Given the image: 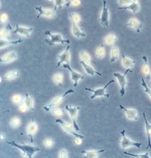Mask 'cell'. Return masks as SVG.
<instances>
[{
  "instance_id": "cell-18",
  "label": "cell",
  "mask_w": 151,
  "mask_h": 158,
  "mask_svg": "<svg viewBox=\"0 0 151 158\" xmlns=\"http://www.w3.org/2000/svg\"><path fill=\"white\" fill-rule=\"evenodd\" d=\"M72 31L74 35L76 36L77 38L85 37V34L84 31L82 30L78 26H77V23L74 22H72Z\"/></svg>"
},
{
  "instance_id": "cell-39",
  "label": "cell",
  "mask_w": 151,
  "mask_h": 158,
  "mask_svg": "<svg viewBox=\"0 0 151 158\" xmlns=\"http://www.w3.org/2000/svg\"><path fill=\"white\" fill-rule=\"evenodd\" d=\"M62 75L60 73H59L58 75H56L55 77V80L57 83H60L62 81Z\"/></svg>"
},
{
  "instance_id": "cell-14",
  "label": "cell",
  "mask_w": 151,
  "mask_h": 158,
  "mask_svg": "<svg viewBox=\"0 0 151 158\" xmlns=\"http://www.w3.org/2000/svg\"><path fill=\"white\" fill-rule=\"evenodd\" d=\"M33 28H26V27H19L18 25H16V29L13 31V34L19 33L20 35L26 36L27 37H29L30 33L33 31Z\"/></svg>"
},
{
  "instance_id": "cell-41",
  "label": "cell",
  "mask_w": 151,
  "mask_h": 158,
  "mask_svg": "<svg viewBox=\"0 0 151 158\" xmlns=\"http://www.w3.org/2000/svg\"><path fill=\"white\" fill-rule=\"evenodd\" d=\"M49 1H51V0H49Z\"/></svg>"
},
{
  "instance_id": "cell-12",
  "label": "cell",
  "mask_w": 151,
  "mask_h": 158,
  "mask_svg": "<svg viewBox=\"0 0 151 158\" xmlns=\"http://www.w3.org/2000/svg\"><path fill=\"white\" fill-rule=\"evenodd\" d=\"M69 46H67L65 51L62 54L60 55L59 56L60 60L58 62L56 67H58L62 63L64 62H66V64H69L70 54L69 52Z\"/></svg>"
},
{
  "instance_id": "cell-22",
  "label": "cell",
  "mask_w": 151,
  "mask_h": 158,
  "mask_svg": "<svg viewBox=\"0 0 151 158\" xmlns=\"http://www.w3.org/2000/svg\"><path fill=\"white\" fill-rule=\"evenodd\" d=\"M23 41V40L21 39L16 40V41H7V40H2L1 39L0 40V48H2L3 47L11 45H16L17 44L21 43Z\"/></svg>"
},
{
  "instance_id": "cell-35",
  "label": "cell",
  "mask_w": 151,
  "mask_h": 158,
  "mask_svg": "<svg viewBox=\"0 0 151 158\" xmlns=\"http://www.w3.org/2000/svg\"><path fill=\"white\" fill-rule=\"evenodd\" d=\"M18 72L13 71L9 73H7L5 77V79H10L15 78L18 76Z\"/></svg>"
},
{
  "instance_id": "cell-20",
  "label": "cell",
  "mask_w": 151,
  "mask_h": 158,
  "mask_svg": "<svg viewBox=\"0 0 151 158\" xmlns=\"http://www.w3.org/2000/svg\"><path fill=\"white\" fill-rule=\"evenodd\" d=\"M80 62H81V64H82L86 72L89 75H91V76H94L95 73H96V74H98V75H99V76L102 75L101 73H99L95 71V70L92 66L88 64H86L85 61H81Z\"/></svg>"
},
{
  "instance_id": "cell-34",
  "label": "cell",
  "mask_w": 151,
  "mask_h": 158,
  "mask_svg": "<svg viewBox=\"0 0 151 158\" xmlns=\"http://www.w3.org/2000/svg\"><path fill=\"white\" fill-rule=\"evenodd\" d=\"M141 81H142L141 85L145 88V92L147 93V94L150 95V97H151V89H150V88H149V87H148V86H147V85L145 81V79H144V78H143V77H142V78H141Z\"/></svg>"
},
{
  "instance_id": "cell-26",
  "label": "cell",
  "mask_w": 151,
  "mask_h": 158,
  "mask_svg": "<svg viewBox=\"0 0 151 158\" xmlns=\"http://www.w3.org/2000/svg\"><path fill=\"white\" fill-rule=\"evenodd\" d=\"M116 40V36L115 34L111 33L107 35L104 40V42L108 45H111L113 44L114 42Z\"/></svg>"
},
{
  "instance_id": "cell-33",
  "label": "cell",
  "mask_w": 151,
  "mask_h": 158,
  "mask_svg": "<svg viewBox=\"0 0 151 158\" xmlns=\"http://www.w3.org/2000/svg\"><path fill=\"white\" fill-rule=\"evenodd\" d=\"M81 56L83 60V61H85L87 64L89 63L90 61V57L87 53L84 51H82L81 53Z\"/></svg>"
},
{
  "instance_id": "cell-23",
  "label": "cell",
  "mask_w": 151,
  "mask_h": 158,
  "mask_svg": "<svg viewBox=\"0 0 151 158\" xmlns=\"http://www.w3.org/2000/svg\"><path fill=\"white\" fill-rule=\"evenodd\" d=\"M104 152H105V150L102 149V150H99V151H90V152H87V151L83 150V151H82V152L86 154V156H84L83 158H96V157H98L99 154Z\"/></svg>"
},
{
  "instance_id": "cell-24",
  "label": "cell",
  "mask_w": 151,
  "mask_h": 158,
  "mask_svg": "<svg viewBox=\"0 0 151 158\" xmlns=\"http://www.w3.org/2000/svg\"><path fill=\"white\" fill-rule=\"evenodd\" d=\"M36 128H37V125L35 123V120L33 119V121H32L31 123L29 126V128H28L29 136H30L31 138V142H33V135H34V133L36 130Z\"/></svg>"
},
{
  "instance_id": "cell-5",
  "label": "cell",
  "mask_w": 151,
  "mask_h": 158,
  "mask_svg": "<svg viewBox=\"0 0 151 158\" xmlns=\"http://www.w3.org/2000/svg\"><path fill=\"white\" fill-rule=\"evenodd\" d=\"M114 82H115L114 80H111L103 88H99V89H91L87 88H85V89L86 90H89V91H90L94 93V95H93L91 97V98L92 99H94L97 96H101V97H102L103 96H105V97H110V95L109 94H105V89L107 88V86L110 85V84Z\"/></svg>"
},
{
  "instance_id": "cell-16",
  "label": "cell",
  "mask_w": 151,
  "mask_h": 158,
  "mask_svg": "<svg viewBox=\"0 0 151 158\" xmlns=\"http://www.w3.org/2000/svg\"><path fill=\"white\" fill-rule=\"evenodd\" d=\"M143 117L145 118V123L146 131V135L148 138V146L147 147V149H148L150 148L151 149V125L148 123L146 118L145 112H143Z\"/></svg>"
},
{
  "instance_id": "cell-6",
  "label": "cell",
  "mask_w": 151,
  "mask_h": 158,
  "mask_svg": "<svg viewBox=\"0 0 151 158\" xmlns=\"http://www.w3.org/2000/svg\"><path fill=\"white\" fill-rule=\"evenodd\" d=\"M56 123H60L63 127V129L67 133H69V134L75 136V137H77V138H80V139H82L84 138L83 136L78 135L74 131L73 127L70 124L64 122L63 120L60 119H56Z\"/></svg>"
},
{
  "instance_id": "cell-36",
  "label": "cell",
  "mask_w": 151,
  "mask_h": 158,
  "mask_svg": "<svg viewBox=\"0 0 151 158\" xmlns=\"http://www.w3.org/2000/svg\"><path fill=\"white\" fill-rule=\"evenodd\" d=\"M65 3V0H55V7L54 10H56L57 6L59 7V8L61 9L62 6Z\"/></svg>"
},
{
  "instance_id": "cell-1",
  "label": "cell",
  "mask_w": 151,
  "mask_h": 158,
  "mask_svg": "<svg viewBox=\"0 0 151 158\" xmlns=\"http://www.w3.org/2000/svg\"><path fill=\"white\" fill-rule=\"evenodd\" d=\"M8 144L11 145L12 146H15L18 148L21 149L23 152L27 154L28 158H31L32 156L34 155L35 153L38 152L40 149L38 148V147L36 146H31V145H18V144L16 143L14 141L10 142H7Z\"/></svg>"
},
{
  "instance_id": "cell-11",
  "label": "cell",
  "mask_w": 151,
  "mask_h": 158,
  "mask_svg": "<svg viewBox=\"0 0 151 158\" xmlns=\"http://www.w3.org/2000/svg\"><path fill=\"white\" fill-rule=\"evenodd\" d=\"M65 108L66 110L69 112L71 118L73 120V126L75 129L77 131L80 130V129L78 126L77 124L76 121V118L78 110L81 109L80 107H75L74 108H72L71 107H69L68 106H65Z\"/></svg>"
},
{
  "instance_id": "cell-7",
  "label": "cell",
  "mask_w": 151,
  "mask_h": 158,
  "mask_svg": "<svg viewBox=\"0 0 151 158\" xmlns=\"http://www.w3.org/2000/svg\"><path fill=\"white\" fill-rule=\"evenodd\" d=\"M104 7L102 10V14L99 20L101 23L105 27H108L109 24V9L106 6L107 2L106 0H103Z\"/></svg>"
},
{
  "instance_id": "cell-29",
  "label": "cell",
  "mask_w": 151,
  "mask_h": 158,
  "mask_svg": "<svg viewBox=\"0 0 151 158\" xmlns=\"http://www.w3.org/2000/svg\"><path fill=\"white\" fill-rule=\"evenodd\" d=\"M25 104L26 105L27 108H29L30 110H33V106H34V102H33V99L29 96L28 94H26L25 95Z\"/></svg>"
},
{
  "instance_id": "cell-9",
  "label": "cell",
  "mask_w": 151,
  "mask_h": 158,
  "mask_svg": "<svg viewBox=\"0 0 151 158\" xmlns=\"http://www.w3.org/2000/svg\"><path fill=\"white\" fill-rule=\"evenodd\" d=\"M36 10L39 12L37 15V19H39L41 16H44L49 18H52L55 17V10L52 9H43L42 7H36Z\"/></svg>"
},
{
  "instance_id": "cell-15",
  "label": "cell",
  "mask_w": 151,
  "mask_h": 158,
  "mask_svg": "<svg viewBox=\"0 0 151 158\" xmlns=\"http://www.w3.org/2000/svg\"><path fill=\"white\" fill-rule=\"evenodd\" d=\"M118 9L130 10L134 14L136 13L140 10V6L139 5V0H134L129 6L124 7H119Z\"/></svg>"
},
{
  "instance_id": "cell-37",
  "label": "cell",
  "mask_w": 151,
  "mask_h": 158,
  "mask_svg": "<svg viewBox=\"0 0 151 158\" xmlns=\"http://www.w3.org/2000/svg\"><path fill=\"white\" fill-rule=\"evenodd\" d=\"M134 0H118L119 3L121 6L130 5Z\"/></svg>"
},
{
  "instance_id": "cell-30",
  "label": "cell",
  "mask_w": 151,
  "mask_h": 158,
  "mask_svg": "<svg viewBox=\"0 0 151 158\" xmlns=\"http://www.w3.org/2000/svg\"><path fill=\"white\" fill-rule=\"evenodd\" d=\"M124 153L127 155H130L133 157H136L138 158H150L149 153L147 152L143 154H132L131 153L127 152H124Z\"/></svg>"
},
{
  "instance_id": "cell-8",
  "label": "cell",
  "mask_w": 151,
  "mask_h": 158,
  "mask_svg": "<svg viewBox=\"0 0 151 158\" xmlns=\"http://www.w3.org/2000/svg\"><path fill=\"white\" fill-rule=\"evenodd\" d=\"M63 67L65 68H67L70 71L71 74L72 80H74V82H75V83L74 84V87H76L77 86L78 82V80L79 79H84V76L82 75L81 73H78L76 72L73 70V69L71 68L69 64H64L63 65Z\"/></svg>"
},
{
  "instance_id": "cell-10",
  "label": "cell",
  "mask_w": 151,
  "mask_h": 158,
  "mask_svg": "<svg viewBox=\"0 0 151 158\" xmlns=\"http://www.w3.org/2000/svg\"><path fill=\"white\" fill-rule=\"evenodd\" d=\"M74 90L72 89H70L69 90H67L65 93H64V94L55 98L51 104L46 106H44V109H45L47 111H49V110H50V108H52V107H53L54 106H57V105H58L60 102L62 101L63 98L65 97L66 95L69 94H71V93H74Z\"/></svg>"
},
{
  "instance_id": "cell-38",
  "label": "cell",
  "mask_w": 151,
  "mask_h": 158,
  "mask_svg": "<svg viewBox=\"0 0 151 158\" xmlns=\"http://www.w3.org/2000/svg\"><path fill=\"white\" fill-rule=\"evenodd\" d=\"M80 1L79 0H72L68 2L66 4V6H70L73 5V6H78L80 3Z\"/></svg>"
},
{
  "instance_id": "cell-40",
  "label": "cell",
  "mask_w": 151,
  "mask_h": 158,
  "mask_svg": "<svg viewBox=\"0 0 151 158\" xmlns=\"http://www.w3.org/2000/svg\"><path fill=\"white\" fill-rule=\"evenodd\" d=\"M7 20V16L6 15L4 14L2 15V16H1V20L2 22V23H5L6 21Z\"/></svg>"
},
{
  "instance_id": "cell-4",
  "label": "cell",
  "mask_w": 151,
  "mask_h": 158,
  "mask_svg": "<svg viewBox=\"0 0 151 158\" xmlns=\"http://www.w3.org/2000/svg\"><path fill=\"white\" fill-rule=\"evenodd\" d=\"M121 134H122L123 136V140L122 141L119 142V143H121L122 145V148L124 150L128 148V147H131V146H134V147H136L138 148H140L141 146L142 145V144L141 143L134 142H132L129 140L127 136H125V130H123L121 131Z\"/></svg>"
},
{
  "instance_id": "cell-31",
  "label": "cell",
  "mask_w": 151,
  "mask_h": 158,
  "mask_svg": "<svg viewBox=\"0 0 151 158\" xmlns=\"http://www.w3.org/2000/svg\"><path fill=\"white\" fill-rule=\"evenodd\" d=\"M105 55V49L104 46H101L96 51V56L99 58H103Z\"/></svg>"
},
{
  "instance_id": "cell-28",
  "label": "cell",
  "mask_w": 151,
  "mask_h": 158,
  "mask_svg": "<svg viewBox=\"0 0 151 158\" xmlns=\"http://www.w3.org/2000/svg\"><path fill=\"white\" fill-rule=\"evenodd\" d=\"M11 29V27L9 24H8L6 28L2 29L1 31V37H2L3 38H7L9 39V31Z\"/></svg>"
},
{
  "instance_id": "cell-3",
  "label": "cell",
  "mask_w": 151,
  "mask_h": 158,
  "mask_svg": "<svg viewBox=\"0 0 151 158\" xmlns=\"http://www.w3.org/2000/svg\"><path fill=\"white\" fill-rule=\"evenodd\" d=\"M45 35H48L50 37V39H45V41L48 44V45L50 46H53L55 43H60L64 44L65 43H70L69 40H64L62 38V35L60 34L53 35L51 34L50 31H45Z\"/></svg>"
},
{
  "instance_id": "cell-27",
  "label": "cell",
  "mask_w": 151,
  "mask_h": 158,
  "mask_svg": "<svg viewBox=\"0 0 151 158\" xmlns=\"http://www.w3.org/2000/svg\"><path fill=\"white\" fill-rule=\"evenodd\" d=\"M119 58V48L117 47H113L111 50V62H114L117 60Z\"/></svg>"
},
{
  "instance_id": "cell-2",
  "label": "cell",
  "mask_w": 151,
  "mask_h": 158,
  "mask_svg": "<svg viewBox=\"0 0 151 158\" xmlns=\"http://www.w3.org/2000/svg\"><path fill=\"white\" fill-rule=\"evenodd\" d=\"M129 72L131 73L133 72V71L130 70L129 68H128L124 75H122V74L119 73H114L113 74L114 77H116L119 83L120 86H121V89L120 92L122 97H123L124 95V94H125V86L127 84H128V85H130L131 84L129 83H128L127 81V80H126V76H127V73Z\"/></svg>"
},
{
  "instance_id": "cell-17",
  "label": "cell",
  "mask_w": 151,
  "mask_h": 158,
  "mask_svg": "<svg viewBox=\"0 0 151 158\" xmlns=\"http://www.w3.org/2000/svg\"><path fill=\"white\" fill-rule=\"evenodd\" d=\"M120 108L123 109L125 111V112L127 113V117L129 119H134V120H138V118L136 116V114H137V111L135 109H130L128 110L126 109L124 106H122V105H119Z\"/></svg>"
},
{
  "instance_id": "cell-25",
  "label": "cell",
  "mask_w": 151,
  "mask_h": 158,
  "mask_svg": "<svg viewBox=\"0 0 151 158\" xmlns=\"http://www.w3.org/2000/svg\"><path fill=\"white\" fill-rule=\"evenodd\" d=\"M142 59L145 61V64L142 68V72L143 73H145V75H146L147 76H150L151 71H150V66L148 63L147 58L146 56H143Z\"/></svg>"
},
{
  "instance_id": "cell-21",
  "label": "cell",
  "mask_w": 151,
  "mask_h": 158,
  "mask_svg": "<svg viewBox=\"0 0 151 158\" xmlns=\"http://www.w3.org/2000/svg\"><path fill=\"white\" fill-rule=\"evenodd\" d=\"M123 64L125 68H130L133 67L135 64V60L127 58L124 54L123 55Z\"/></svg>"
},
{
  "instance_id": "cell-13",
  "label": "cell",
  "mask_w": 151,
  "mask_h": 158,
  "mask_svg": "<svg viewBox=\"0 0 151 158\" xmlns=\"http://www.w3.org/2000/svg\"><path fill=\"white\" fill-rule=\"evenodd\" d=\"M127 26L130 28H133L136 30V32H140L142 28V24L140 23L139 20L136 18H132L128 23L127 24Z\"/></svg>"
},
{
  "instance_id": "cell-19",
  "label": "cell",
  "mask_w": 151,
  "mask_h": 158,
  "mask_svg": "<svg viewBox=\"0 0 151 158\" xmlns=\"http://www.w3.org/2000/svg\"><path fill=\"white\" fill-rule=\"evenodd\" d=\"M18 58V56L15 52H11L5 55L2 59H1V62L2 63H8Z\"/></svg>"
},
{
  "instance_id": "cell-32",
  "label": "cell",
  "mask_w": 151,
  "mask_h": 158,
  "mask_svg": "<svg viewBox=\"0 0 151 158\" xmlns=\"http://www.w3.org/2000/svg\"><path fill=\"white\" fill-rule=\"evenodd\" d=\"M70 17L71 19L72 22H74L76 23L80 22L81 20V18L79 15L78 13H72L70 14Z\"/></svg>"
}]
</instances>
